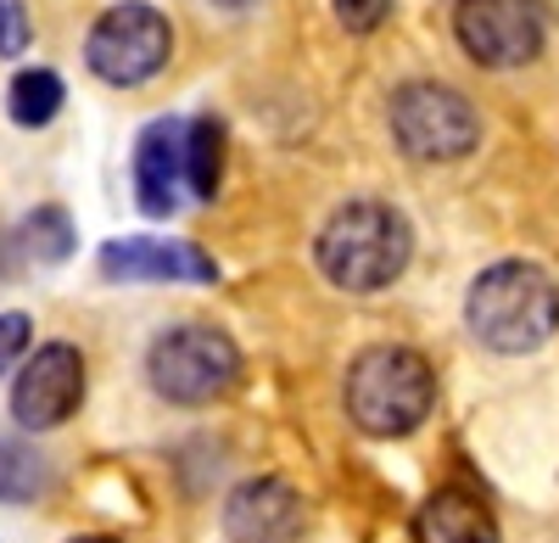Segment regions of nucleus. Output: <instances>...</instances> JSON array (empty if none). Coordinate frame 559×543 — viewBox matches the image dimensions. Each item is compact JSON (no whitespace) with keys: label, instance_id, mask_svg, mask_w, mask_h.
<instances>
[{"label":"nucleus","instance_id":"f3484780","mask_svg":"<svg viewBox=\"0 0 559 543\" xmlns=\"http://www.w3.org/2000/svg\"><path fill=\"white\" fill-rule=\"evenodd\" d=\"M28 342H34V320H28V314H17V308H7V314H0V376L23 365Z\"/></svg>","mask_w":559,"mask_h":543},{"label":"nucleus","instance_id":"aec40b11","mask_svg":"<svg viewBox=\"0 0 559 543\" xmlns=\"http://www.w3.org/2000/svg\"><path fill=\"white\" fill-rule=\"evenodd\" d=\"M213 7H218V12H252L258 0H213Z\"/></svg>","mask_w":559,"mask_h":543},{"label":"nucleus","instance_id":"f8f14e48","mask_svg":"<svg viewBox=\"0 0 559 543\" xmlns=\"http://www.w3.org/2000/svg\"><path fill=\"white\" fill-rule=\"evenodd\" d=\"M414 543H498V516L464 487H437L414 516Z\"/></svg>","mask_w":559,"mask_h":543},{"label":"nucleus","instance_id":"6ab92c4d","mask_svg":"<svg viewBox=\"0 0 559 543\" xmlns=\"http://www.w3.org/2000/svg\"><path fill=\"white\" fill-rule=\"evenodd\" d=\"M28 39H34L28 7H23V0H0V57H23Z\"/></svg>","mask_w":559,"mask_h":543},{"label":"nucleus","instance_id":"7ed1b4c3","mask_svg":"<svg viewBox=\"0 0 559 543\" xmlns=\"http://www.w3.org/2000/svg\"><path fill=\"white\" fill-rule=\"evenodd\" d=\"M347 421L364 437H408L437 410V370L403 342H376L347 365Z\"/></svg>","mask_w":559,"mask_h":543},{"label":"nucleus","instance_id":"0eeeda50","mask_svg":"<svg viewBox=\"0 0 559 543\" xmlns=\"http://www.w3.org/2000/svg\"><path fill=\"white\" fill-rule=\"evenodd\" d=\"M453 34L476 68H526L543 51V12L537 0H459Z\"/></svg>","mask_w":559,"mask_h":543},{"label":"nucleus","instance_id":"4468645a","mask_svg":"<svg viewBox=\"0 0 559 543\" xmlns=\"http://www.w3.org/2000/svg\"><path fill=\"white\" fill-rule=\"evenodd\" d=\"M185 179H191V197L213 202L218 179H224V123L213 113L191 118V146H185Z\"/></svg>","mask_w":559,"mask_h":543},{"label":"nucleus","instance_id":"dca6fc26","mask_svg":"<svg viewBox=\"0 0 559 543\" xmlns=\"http://www.w3.org/2000/svg\"><path fill=\"white\" fill-rule=\"evenodd\" d=\"M23 241H28V252L39 263H62L73 252V219H68V208H34L23 219Z\"/></svg>","mask_w":559,"mask_h":543},{"label":"nucleus","instance_id":"f03ea898","mask_svg":"<svg viewBox=\"0 0 559 543\" xmlns=\"http://www.w3.org/2000/svg\"><path fill=\"white\" fill-rule=\"evenodd\" d=\"M464 326L487 353L521 358L537 353L559 331V286L543 263L503 258L471 281L464 292Z\"/></svg>","mask_w":559,"mask_h":543},{"label":"nucleus","instance_id":"ddd939ff","mask_svg":"<svg viewBox=\"0 0 559 543\" xmlns=\"http://www.w3.org/2000/svg\"><path fill=\"white\" fill-rule=\"evenodd\" d=\"M68 102V90L51 68H23L12 84H7V113L17 129H45Z\"/></svg>","mask_w":559,"mask_h":543},{"label":"nucleus","instance_id":"a211bd4d","mask_svg":"<svg viewBox=\"0 0 559 543\" xmlns=\"http://www.w3.org/2000/svg\"><path fill=\"white\" fill-rule=\"evenodd\" d=\"M331 7H336V23L347 34H376L392 17V0H331Z\"/></svg>","mask_w":559,"mask_h":543},{"label":"nucleus","instance_id":"6e6552de","mask_svg":"<svg viewBox=\"0 0 559 543\" xmlns=\"http://www.w3.org/2000/svg\"><path fill=\"white\" fill-rule=\"evenodd\" d=\"M84 353L73 342H39L12 381V421L23 432H57L84 403Z\"/></svg>","mask_w":559,"mask_h":543},{"label":"nucleus","instance_id":"423d86ee","mask_svg":"<svg viewBox=\"0 0 559 543\" xmlns=\"http://www.w3.org/2000/svg\"><path fill=\"white\" fill-rule=\"evenodd\" d=\"M168 57H174V28L152 0H118L84 34V68L118 90L157 79Z\"/></svg>","mask_w":559,"mask_h":543},{"label":"nucleus","instance_id":"412c9836","mask_svg":"<svg viewBox=\"0 0 559 543\" xmlns=\"http://www.w3.org/2000/svg\"><path fill=\"white\" fill-rule=\"evenodd\" d=\"M68 543H118V538H68Z\"/></svg>","mask_w":559,"mask_h":543},{"label":"nucleus","instance_id":"9d476101","mask_svg":"<svg viewBox=\"0 0 559 543\" xmlns=\"http://www.w3.org/2000/svg\"><path fill=\"white\" fill-rule=\"evenodd\" d=\"M185 146H191L185 118H152L134 134V202L146 219L179 213V186H191L185 179Z\"/></svg>","mask_w":559,"mask_h":543},{"label":"nucleus","instance_id":"9b49d317","mask_svg":"<svg viewBox=\"0 0 559 543\" xmlns=\"http://www.w3.org/2000/svg\"><path fill=\"white\" fill-rule=\"evenodd\" d=\"M102 275L107 281H191V286H207V281H218V263L202 247H185V241L123 236V241L102 247Z\"/></svg>","mask_w":559,"mask_h":543},{"label":"nucleus","instance_id":"f257e3e1","mask_svg":"<svg viewBox=\"0 0 559 543\" xmlns=\"http://www.w3.org/2000/svg\"><path fill=\"white\" fill-rule=\"evenodd\" d=\"M313 258H319V275L336 292H353V297L386 292L414 258V224L403 208L381 197H358L324 219Z\"/></svg>","mask_w":559,"mask_h":543},{"label":"nucleus","instance_id":"2eb2a0df","mask_svg":"<svg viewBox=\"0 0 559 543\" xmlns=\"http://www.w3.org/2000/svg\"><path fill=\"white\" fill-rule=\"evenodd\" d=\"M51 487V465H45L28 442L0 437V505H28Z\"/></svg>","mask_w":559,"mask_h":543},{"label":"nucleus","instance_id":"20e7f679","mask_svg":"<svg viewBox=\"0 0 559 543\" xmlns=\"http://www.w3.org/2000/svg\"><path fill=\"white\" fill-rule=\"evenodd\" d=\"M146 381L163 403H179V410H207L218 403L229 387L241 381V347L229 331L185 320L152 337L146 347Z\"/></svg>","mask_w":559,"mask_h":543},{"label":"nucleus","instance_id":"39448f33","mask_svg":"<svg viewBox=\"0 0 559 543\" xmlns=\"http://www.w3.org/2000/svg\"><path fill=\"white\" fill-rule=\"evenodd\" d=\"M392 141L414 163H459L481 146V118L464 90L408 79L392 90Z\"/></svg>","mask_w":559,"mask_h":543},{"label":"nucleus","instance_id":"1a4fd4ad","mask_svg":"<svg viewBox=\"0 0 559 543\" xmlns=\"http://www.w3.org/2000/svg\"><path fill=\"white\" fill-rule=\"evenodd\" d=\"M308 505L286 476H247L224 499V538L229 543H302Z\"/></svg>","mask_w":559,"mask_h":543}]
</instances>
